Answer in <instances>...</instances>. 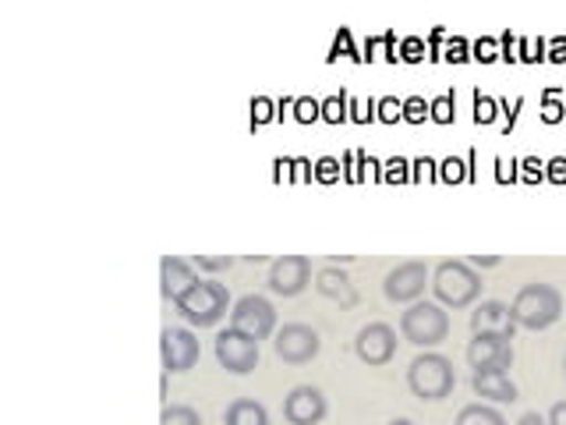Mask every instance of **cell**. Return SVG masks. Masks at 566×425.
Segmentation results:
<instances>
[{
  "mask_svg": "<svg viewBox=\"0 0 566 425\" xmlns=\"http://www.w3.org/2000/svg\"><path fill=\"white\" fill-rule=\"evenodd\" d=\"M510 315H513V323L531 333L548 330V326H556L563 315V294L553 283H527V288H521L517 298H513Z\"/></svg>",
  "mask_w": 566,
  "mask_h": 425,
  "instance_id": "obj_1",
  "label": "cell"
},
{
  "mask_svg": "<svg viewBox=\"0 0 566 425\" xmlns=\"http://www.w3.org/2000/svg\"><path fill=\"white\" fill-rule=\"evenodd\" d=\"M482 277L474 273V266L464 259H447L436 266L432 273V294L439 298L442 309H468L482 298Z\"/></svg>",
  "mask_w": 566,
  "mask_h": 425,
  "instance_id": "obj_2",
  "label": "cell"
},
{
  "mask_svg": "<svg viewBox=\"0 0 566 425\" xmlns=\"http://www.w3.org/2000/svg\"><path fill=\"white\" fill-rule=\"evenodd\" d=\"M407 386H411V394L418 401H442L453 394L457 386V372H453V362L447 354L439 351H424L418 359L407 365Z\"/></svg>",
  "mask_w": 566,
  "mask_h": 425,
  "instance_id": "obj_3",
  "label": "cell"
},
{
  "mask_svg": "<svg viewBox=\"0 0 566 425\" xmlns=\"http://www.w3.org/2000/svg\"><path fill=\"white\" fill-rule=\"evenodd\" d=\"M174 309H177V315L185 319V323L199 326V330L202 326H217L220 319L227 315V309H230V294L217 280H199L195 288H188L181 298L174 301Z\"/></svg>",
  "mask_w": 566,
  "mask_h": 425,
  "instance_id": "obj_4",
  "label": "cell"
},
{
  "mask_svg": "<svg viewBox=\"0 0 566 425\" xmlns=\"http://www.w3.org/2000/svg\"><path fill=\"white\" fill-rule=\"evenodd\" d=\"M400 336L407 344L436 348L450 336V315L436 301H415L411 309L400 312Z\"/></svg>",
  "mask_w": 566,
  "mask_h": 425,
  "instance_id": "obj_5",
  "label": "cell"
},
{
  "mask_svg": "<svg viewBox=\"0 0 566 425\" xmlns=\"http://www.w3.org/2000/svg\"><path fill=\"white\" fill-rule=\"evenodd\" d=\"M230 330H238L252 341H270L276 333V309L270 298L262 294H244L230 309Z\"/></svg>",
  "mask_w": 566,
  "mask_h": 425,
  "instance_id": "obj_6",
  "label": "cell"
},
{
  "mask_svg": "<svg viewBox=\"0 0 566 425\" xmlns=\"http://www.w3.org/2000/svg\"><path fill=\"white\" fill-rule=\"evenodd\" d=\"M273 351L280 362L287 365H308L318 351H323V336H318L308 323H283L276 330Z\"/></svg>",
  "mask_w": 566,
  "mask_h": 425,
  "instance_id": "obj_7",
  "label": "cell"
},
{
  "mask_svg": "<svg viewBox=\"0 0 566 425\" xmlns=\"http://www.w3.org/2000/svg\"><path fill=\"white\" fill-rule=\"evenodd\" d=\"M432 280V273H429V262H421V259H407V262H400V266H394V270L386 273V280H382V291H386V298L394 301V305H407V301H415L424 294V283Z\"/></svg>",
  "mask_w": 566,
  "mask_h": 425,
  "instance_id": "obj_8",
  "label": "cell"
},
{
  "mask_svg": "<svg viewBox=\"0 0 566 425\" xmlns=\"http://www.w3.org/2000/svg\"><path fill=\"white\" fill-rule=\"evenodd\" d=\"M212 351H217V362L227 372H234V376H248L259 365V341L238 330H220L217 341H212Z\"/></svg>",
  "mask_w": 566,
  "mask_h": 425,
  "instance_id": "obj_9",
  "label": "cell"
},
{
  "mask_svg": "<svg viewBox=\"0 0 566 425\" xmlns=\"http://www.w3.org/2000/svg\"><path fill=\"white\" fill-rule=\"evenodd\" d=\"M159 359H164V369L167 372H188L199 365L202 359V348H199V336L191 330H181V326H167L159 333Z\"/></svg>",
  "mask_w": 566,
  "mask_h": 425,
  "instance_id": "obj_10",
  "label": "cell"
},
{
  "mask_svg": "<svg viewBox=\"0 0 566 425\" xmlns=\"http://www.w3.org/2000/svg\"><path fill=\"white\" fill-rule=\"evenodd\" d=\"M354 354L365 362V365H386L394 362L397 354V330L389 323H368L358 330L354 336Z\"/></svg>",
  "mask_w": 566,
  "mask_h": 425,
  "instance_id": "obj_11",
  "label": "cell"
},
{
  "mask_svg": "<svg viewBox=\"0 0 566 425\" xmlns=\"http://www.w3.org/2000/svg\"><path fill=\"white\" fill-rule=\"evenodd\" d=\"M312 283V259L308 256H280L270 266V291L283 298H297Z\"/></svg>",
  "mask_w": 566,
  "mask_h": 425,
  "instance_id": "obj_12",
  "label": "cell"
},
{
  "mask_svg": "<svg viewBox=\"0 0 566 425\" xmlns=\"http://www.w3.org/2000/svg\"><path fill=\"white\" fill-rule=\"evenodd\" d=\"M326 412H329V404L318 386H294L287 401H283V418L291 425H318L326 418Z\"/></svg>",
  "mask_w": 566,
  "mask_h": 425,
  "instance_id": "obj_13",
  "label": "cell"
},
{
  "mask_svg": "<svg viewBox=\"0 0 566 425\" xmlns=\"http://www.w3.org/2000/svg\"><path fill=\"white\" fill-rule=\"evenodd\" d=\"M468 365L474 372L482 369H510L513 365V341H506V336H492V333H482L474 336V341L468 344Z\"/></svg>",
  "mask_w": 566,
  "mask_h": 425,
  "instance_id": "obj_14",
  "label": "cell"
},
{
  "mask_svg": "<svg viewBox=\"0 0 566 425\" xmlns=\"http://www.w3.org/2000/svg\"><path fill=\"white\" fill-rule=\"evenodd\" d=\"M471 330H474V336L492 333V336H506V341H513L517 323H513L510 305H503V301H482V305L471 312Z\"/></svg>",
  "mask_w": 566,
  "mask_h": 425,
  "instance_id": "obj_15",
  "label": "cell"
},
{
  "mask_svg": "<svg viewBox=\"0 0 566 425\" xmlns=\"http://www.w3.org/2000/svg\"><path fill=\"white\" fill-rule=\"evenodd\" d=\"M471 390L482 401H495V404H513L521 394H517V383H513L503 369H482L471 376Z\"/></svg>",
  "mask_w": 566,
  "mask_h": 425,
  "instance_id": "obj_16",
  "label": "cell"
},
{
  "mask_svg": "<svg viewBox=\"0 0 566 425\" xmlns=\"http://www.w3.org/2000/svg\"><path fill=\"white\" fill-rule=\"evenodd\" d=\"M195 283H199V277H195L191 262L177 256H164V262H159V291H164L167 301H177L188 288H195Z\"/></svg>",
  "mask_w": 566,
  "mask_h": 425,
  "instance_id": "obj_17",
  "label": "cell"
},
{
  "mask_svg": "<svg viewBox=\"0 0 566 425\" xmlns=\"http://www.w3.org/2000/svg\"><path fill=\"white\" fill-rule=\"evenodd\" d=\"M315 291L336 301L340 309H354L358 305V291H354V283L344 270H336V266H323V270L315 273Z\"/></svg>",
  "mask_w": 566,
  "mask_h": 425,
  "instance_id": "obj_18",
  "label": "cell"
},
{
  "mask_svg": "<svg viewBox=\"0 0 566 425\" xmlns=\"http://www.w3.org/2000/svg\"><path fill=\"white\" fill-rule=\"evenodd\" d=\"M223 425H270V412L252 397H238L223 412Z\"/></svg>",
  "mask_w": 566,
  "mask_h": 425,
  "instance_id": "obj_19",
  "label": "cell"
},
{
  "mask_svg": "<svg viewBox=\"0 0 566 425\" xmlns=\"http://www.w3.org/2000/svg\"><path fill=\"white\" fill-rule=\"evenodd\" d=\"M453 425H506V418L500 407H492V404H468V407H460Z\"/></svg>",
  "mask_w": 566,
  "mask_h": 425,
  "instance_id": "obj_20",
  "label": "cell"
},
{
  "mask_svg": "<svg viewBox=\"0 0 566 425\" xmlns=\"http://www.w3.org/2000/svg\"><path fill=\"white\" fill-rule=\"evenodd\" d=\"M159 425H202V415L191 404H167L159 412Z\"/></svg>",
  "mask_w": 566,
  "mask_h": 425,
  "instance_id": "obj_21",
  "label": "cell"
},
{
  "mask_svg": "<svg viewBox=\"0 0 566 425\" xmlns=\"http://www.w3.org/2000/svg\"><path fill=\"white\" fill-rule=\"evenodd\" d=\"M294 117H297L301 124H312L315 117H323V103H315V100H308V96H297V100H294Z\"/></svg>",
  "mask_w": 566,
  "mask_h": 425,
  "instance_id": "obj_22",
  "label": "cell"
},
{
  "mask_svg": "<svg viewBox=\"0 0 566 425\" xmlns=\"http://www.w3.org/2000/svg\"><path fill=\"white\" fill-rule=\"evenodd\" d=\"M453 111H457V103H453V96L447 93V96L432 100V106H429V117H432V121H439V124H450V121H453Z\"/></svg>",
  "mask_w": 566,
  "mask_h": 425,
  "instance_id": "obj_23",
  "label": "cell"
},
{
  "mask_svg": "<svg viewBox=\"0 0 566 425\" xmlns=\"http://www.w3.org/2000/svg\"><path fill=\"white\" fill-rule=\"evenodd\" d=\"M424 114H429V111H424V100H421V96H407V100L400 103V117H403V121L421 124Z\"/></svg>",
  "mask_w": 566,
  "mask_h": 425,
  "instance_id": "obj_24",
  "label": "cell"
},
{
  "mask_svg": "<svg viewBox=\"0 0 566 425\" xmlns=\"http://www.w3.org/2000/svg\"><path fill=\"white\" fill-rule=\"evenodd\" d=\"M439 177H442V182H457V185H460V182H468L471 174H468V164H464V159H447V164H442V174H439Z\"/></svg>",
  "mask_w": 566,
  "mask_h": 425,
  "instance_id": "obj_25",
  "label": "cell"
},
{
  "mask_svg": "<svg viewBox=\"0 0 566 425\" xmlns=\"http://www.w3.org/2000/svg\"><path fill=\"white\" fill-rule=\"evenodd\" d=\"M195 266L217 273V270H230V266H234V256H195Z\"/></svg>",
  "mask_w": 566,
  "mask_h": 425,
  "instance_id": "obj_26",
  "label": "cell"
},
{
  "mask_svg": "<svg viewBox=\"0 0 566 425\" xmlns=\"http://www.w3.org/2000/svg\"><path fill=\"white\" fill-rule=\"evenodd\" d=\"M265 121H273V100L259 96V100H252V124H255V128H262Z\"/></svg>",
  "mask_w": 566,
  "mask_h": 425,
  "instance_id": "obj_27",
  "label": "cell"
},
{
  "mask_svg": "<svg viewBox=\"0 0 566 425\" xmlns=\"http://www.w3.org/2000/svg\"><path fill=\"white\" fill-rule=\"evenodd\" d=\"M344 100H347V96H329V100L323 103V117L333 121V124H340V121L347 117V114H344Z\"/></svg>",
  "mask_w": 566,
  "mask_h": 425,
  "instance_id": "obj_28",
  "label": "cell"
},
{
  "mask_svg": "<svg viewBox=\"0 0 566 425\" xmlns=\"http://www.w3.org/2000/svg\"><path fill=\"white\" fill-rule=\"evenodd\" d=\"M336 174H340V164H336L333 156H323L315 164V177H318V182H336Z\"/></svg>",
  "mask_w": 566,
  "mask_h": 425,
  "instance_id": "obj_29",
  "label": "cell"
},
{
  "mask_svg": "<svg viewBox=\"0 0 566 425\" xmlns=\"http://www.w3.org/2000/svg\"><path fill=\"white\" fill-rule=\"evenodd\" d=\"M474 117H478V124H489V121L495 117V100L478 96V103H474Z\"/></svg>",
  "mask_w": 566,
  "mask_h": 425,
  "instance_id": "obj_30",
  "label": "cell"
},
{
  "mask_svg": "<svg viewBox=\"0 0 566 425\" xmlns=\"http://www.w3.org/2000/svg\"><path fill=\"white\" fill-rule=\"evenodd\" d=\"M545 170H548V174H545V177H548V182H559V185L566 182V159H563V156H556V159H548V164H545Z\"/></svg>",
  "mask_w": 566,
  "mask_h": 425,
  "instance_id": "obj_31",
  "label": "cell"
},
{
  "mask_svg": "<svg viewBox=\"0 0 566 425\" xmlns=\"http://www.w3.org/2000/svg\"><path fill=\"white\" fill-rule=\"evenodd\" d=\"M376 106H379V117H382V121H397V117H400V103H397L394 96H382Z\"/></svg>",
  "mask_w": 566,
  "mask_h": 425,
  "instance_id": "obj_32",
  "label": "cell"
},
{
  "mask_svg": "<svg viewBox=\"0 0 566 425\" xmlns=\"http://www.w3.org/2000/svg\"><path fill=\"white\" fill-rule=\"evenodd\" d=\"M559 117H563V111L556 106V93L548 89V93H545V121H548V124H556Z\"/></svg>",
  "mask_w": 566,
  "mask_h": 425,
  "instance_id": "obj_33",
  "label": "cell"
},
{
  "mask_svg": "<svg viewBox=\"0 0 566 425\" xmlns=\"http://www.w3.org/2000/svg\"><path fill=\"white\" fill-rule=\"evenodd\" d=\"M447 61H468V43L464 40H450V46H447Z\"/></svg>",
  "mask_w": 566,
  "mask_h": 425,
  "instance_id": "obj_34",
  "label": "cell"
},
{
  "mask_svg": "<svg viewBox=\"0 0 566 425\" xmlns=\"http://www.w3.org/2000/svg\"><path fill=\"white\" fill-rule=\"evenodd\" d=\"M386 182H407V159H389Z\"/></svg>",
  "mask_w": 566,
  "mask_h": 425,
  "instance_id": "obj_35",
  "label": "cell"
},
{
  "mask_svg": "<svg viewBox=\"0 0 566 425\" xmlns=\"http://www.w3.org/2000/svg\"><path fill=\"white\" fill-rule=\"evenodd\" d=\"M421 40H403V61H421Z\"/></svg>",
  "mask_w": 566,
  "mask_h": 425,
  "instance_id": "obj_36",
  "label": "cell"
},
{
  "mask_svg": "<svg viewBox=\"0 0 566 425\" xmlns=\"http://www.w3.org/2000/svg\"><path fill=\"white\" fill-rule=\"evenodd\" d=\"M474 53H478V61H495V43L492 40H478Z\"/></svg>",
  "mask_w": 566,
  "mask_h": 425,
  "instance_id": "obj_37",
  "label": "cell"
},
{
  "mask_svg": "<svg viewBox=\"0 0 566 425\" xmlns=\"http://www.w3.org/2000/svg\"><path fill=\"white\" fill-rule=\"evenodd\" d=\"M545 422H548V425H566V401H556V404H553V412H548Z\"/></svg>",
  "mask_w": 566,
  "mask_h": 425,
  "instance_id": "obj_38",
  "label": "cell"
},
{
  "mask_svg": "<svg viewBox=\"0 0 566 425\" xmlns=\"http://www.w3.org/2000/svg\"><path fill=\"white\" fill-rule=\"evenodd\" d=\"M542 167H545V164H538V159H524L527 182H542V177H545V174H542Z\"/></svg>",
  "mask_w": 566,
  "mask_h": 425,
  "instance_id": "obj_39",
  "label": "cell"
},
{
  "mask_svg": "<svg viewBox=\"0 0 566 425\" xmlns=\"http://www.w3.org/2000/svg\"><path fill=\"white\" fill-rule=\"evenodd\" d=\"M471 266H500V256H471Z\"/></svg>",
  "mask_w": 566,
  "mask_h": 425,
  "instance_id": "obj_40",
  "label": "cell"
},
{
  "mask_svg": "<svg viewBox=\"0 0 566 425\" xmlns=\"http://www.w3.org/2000/svg\"><path fill=\"white\" fill-rule=\"evenodd\" d=\"M517 425H548V422H545V418H542L538 412H527V415H524V418H521Z\"/></svg>",
  "mask_w": 566,
  "mask_h": 425,
  "instance_id": "obj_41",
  "label": "cell"
},
{
  "mask_svg": "<svg viewBox=\"0 0 566 425\" xmlns=\"http://www.w3.org/2000/svg\"><path fill=\"white\" fill-rule=\"evenodd\" d=\"M553 61H566V43L563 40L553 43Z\"/></svg>",
  "mask_w": 566,
  "mask_h": 425,
  "instance_id": "obj_42",
  "label": "cell"
},
{
  "mask_svg": "<svg viewBox=\"0 0 566 425\" xmlns=\"http://www.w3.org/2000/svg\"><path fill=\"white\" fill-rule=\"evenodd\" d=\"M340 50H350V40H347V32H340V40H336V53Z\"/></svg>",
  "mask_w": 566,
  "mask_h": 425,
  "instance_id": "obj_43",
  "label": "cell"
},
{
  "mask_svg": "<svg viewBox=\"0 0 566 425\" xmlns=\"http://www.w3.org/2000/svg\"><path fill=\"white\" fill-rule=\"evenodd\" d=\"M389 425H415V422H411V418H394Z\"/></svg>",
  "mask_w": 566,
  "mask_h": 425,
  "instance_id": "obj_44",
  "label": "cell"
},
{
  "mask_svg": "<svg viewBox=\"0 0 566 425\" xmlns=\"http://www.w3.org/2000/svg\"><path fill=\"white\" fill-rule=\"evenodd\" d=\"M563 372H566V359H563Z\"/></svg>",
  "mask_w": 566,
  "mask_h": 425,
  "instance_id": "obj_45",
  "label": "cell"
}]
</instances>
